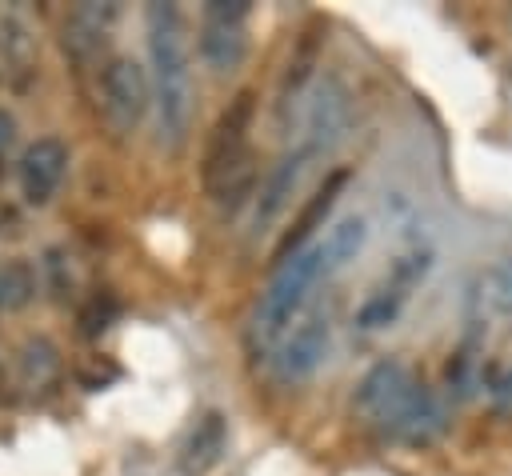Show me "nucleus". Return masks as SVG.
Wrapping results in <instances>:
<instances>
[{"label":"nucleus","instance_id":"obj_18","mask_svg":"<svg viewBox=\"0 0 512 476\" xmlns=\"http://www.w3.org/2000/svg\"><path fill=\"white\" fill-rule=\"evenodd\" d=\"M484 376H488V368L480 364V344L468 336V340L448 356L444 384H448V392H452L456 400H464V396H472V388H476Z\"/></svg>","mask_w":512,"mask_h":476},{"label":"nucleus","instance_id":"obj_6","mask_svg":"<svg viewBox=\"0 0 512 476\" xmlns=\"http://www.w3.org/2000/svg\"><path fill=\"white\" fill-rule=\"evenodd\" d=\"M100 104L116 132H136L152 104V76L132 56H112L100 68Z\"/></svg>","mask_w":512,"mask_h":476},{"label":"nucleus","instance_id":"obj_13","mask_svg":"<svg viewBox=\"0 0 512 476\" xmlns=\"http://www.w3.org/2000/svg\"><path fill=\"white\" fill-rule=\"evenodd\" d=\"M116 16H120L116 4H96V0H84V4L68 8V16H64V48H68V56L80 60V64L92 60L108 44Z\"/></svg>","mask_w":512,"mask_h":476},{"label":"nucleus","instance_id":"obj_26","mask_svg":"<svg viewBox=\"0 0 512 476\" xmlns=\"http://www.w3.org/2000/svg\"><path fill=\"white\" fill-rule=\"evenodd\" d=\"M12 140H16V124H12V116L0 108V156L12 148Z\"/></svg>","mask_w":512,"mask_h":476},{"label":"nucleus","instance_id":"obj_20","mask_svg":"<svg viewBox=\"0 0 512 476\" xmlns=\"http://www.w3.org/2000/svg\"><path fill=\"white\" fill-rule=\"evenodd\" d=\"M432 264H436V256H432V248H408V252H400L392 264H388V272H384V280L388 284H396L400 292H416L424 280H428V272H432Z\"/></svg>","mask_w":512,"mask_h":476},{"label":"nucleus","instance_id":"obj_4","mask_svg":"<svg viewBox=\"0 0 512 476\" xmlns=\"http://www.w3.org/2000/svg\"><path fill=\"white\" fill-rule=\"evenodd\" d=\"M348 124H352V92H348V84L336 72L316 76V84L308 92V104H304L300 144L320 160V156L336 152V144L348 136Z\"/></svg>","mask_w":512,"mask_h":476},{"label":"nucleus","instance_id":"obj_12","mask_svg":"<svg viewBox=\"0 0 512 476\" xmlns=\"http://www.w3.org/2000/svg\"><path fill=\"white\" fill-rule=\"evenodd\" d=\"M344 184H348V172L344 168H332L328 176H324V184L312 192V200L300 208V216L292 220V228L284 232V240L276 244V264H284V260H292L296 252H304L308 244H316L312 240V232L316 228H324V220H328V212H332V204H336V196L344 192Z\"/></svg>","mask_w":512,"mask_h":476},{"label":"nucleus","instance_id":"obj_5","mask_svg":"<svg viewBox=\"0 0 512 476\" xmlns=\"http://www.w3.org/2000/svg\"><path fill=\"white\" fill-rule=\"evenodd\" d=\"M248 0H212L200 12V60L212 72H232L248 48Z\"/></svg>","mask_w":512,"mask_h":476},{"label":"nucleus","instance_id":"obj_23","mask_svg":"<svg viewBox=\"0 0 512 476\" xmlns=\"http://www.w3.org/2000/svg\"><path fill=\"white\" fill-rule=\"evenodd\" d=\"M32 296V272L24 264H4L0 268V308H20Z\"/></svg>","mask_w":512,"mask_h":476},{"label":"nucleus","instance_id":"obj_24","mask_svg":"<svg viewBox=\"0 0 512 476\" xmlns=\"http://www.w3.org/2000/svg\"><path fill=\"white\" fill-rule=\"evenodd\" d=\"M484 388H488L492 408H496L500 416H512V368H488Z\"/></svg>","mask_w":512,"mask_h":476},{"label":"nucleus","instance_id":"obj_11","mask_svg":"<svg viewBox=\"0 0 512 476\" xmlns=\"http://www.w3.org/2000/svg\"><path fill=\"white\" fill-rule=\"evenodd\" d=\"M444 408H440V400H436V392L432 388H424V384H416L412 392H408V400L396 408V416L380 428V432H388L392 440H400V444H412V448H420V444H432L440 432H444Z\"/></svg>","mask_w":512,"mask_h":476},{"label":"nucleus","instance_id":"obj_9","mask_svg":"<svg viewBox=\"0 0 512 476\" xmlns=\"http://www.w3.org/2000/svg\"><path fill=\"white\" fill-rule=\"evenodd\" d=\"M68 172V148L56 136H36L20 156V196L28 204H48Z\"/></svg>","mask_w":512,"mask_h":476},{"label":"nucleus","instance_id":"obj_10","mask_svg":"<svg viewBox=\"0 0 512 476\" xmlns=\"http://www.w3.org/2000/svg\"><path fill=\"white\" fill-rule=\"evenodd\" d=\"M312 160H316V156H312L304 144H296V148H288V152L268 168V176H264V184H260V196H256V216H252L260 232L280 220V212L288 208V200H292V192L300 188V180H304V172H308Z\"/></svg>","mask_w":512,"mask_h":476},{"label":"nucleus","instance_id":"obj_17","mask_svg":"<svg viewBox=\"0 0 512 476\" xmlns=\"http://www.w3.org/2000/svg\"><path fill=\"white\" fill-rule=\"evenodd\" d=\"M404 304H408V292H400L396 284H388V280H380L360 304H356V328L360 332H380V328H392L396 320H400V312H404Z\"/></svg>","mask_w":512,"mask_h":476},{"label":"nucleus","instance_id":"obj_19","mask_svg":"<svg viewBox=\"0 0 512 476\" xmlns=\"http://www.w3.org/2000/svg\"><path fill=\"white\" fill-rule=\"evenodd\" d=\"M56 372H60L56 348L48 340H40V336L36 340H24V348H20V380L28 388H48L56 380Z\"/></svg>","mask_w":512,"mask_h":476},{"label":"nucleus","instance_id":"obj_3","mask_svg":"<svg viewBox=\"0 0 512 476\" xmlns=\"http://www.w3.org/2000/svg\"><path fill=\"white\" fill-rule=\"evenodd\" d=\"M324 280V252H320V240L308 244L304 252H296L292 260L276 264L268 288L260 292V304L252 312V344L256 352H276L280 340L292 332L296 316L304 312L308 304V292Z\"/></svg>","mask_w":512,"mask_h":476},{"label":"nucleus","instance_id":"obj_16","mask_svg":"<svg viewBox=\"0 0 512 476\" xmlns=\"http://www.w3.org/2000/svg\"><path fill=\"white\" fill-rule=\"evenodd\" d=\"M368 244V220L364 216H344L340 224L328 228V236L320 240V252H324V280L336 276L340 268H348Z\"/></svg>","mask_w":512,"mask_h":476},{"label":"nucleus","instance_id":"obj_7","mask_svg":"<svg viewBox=\"0 0 512 476\" xmlns=\"http://www.w3.org/2000/svg\"><path fill=\"white\" fill-rule=\"evenodd\" d=\"M328 348H332V320H328V312H308L304 320H296V328L272 352L276 376L284 384L312 380L320 372V364L328 360Z\"/></svg>","mask_w":512,"mask_h":476},{"label":"nucleus","instance_id":"obj_15","mask_svg":"<svg viewBox=\"0 0 512 476\" xmlns=\"http://www.w3.org/2000/svg\"><path fill=\"white\" fill-rule=\"evenodd\" d=\"M316 48H320V32L308 28L304 40L296 44V52L288 56V68L280 76V100H276V116L280 128H288V120H296V108L304 104V96L316 84Z\"/></svg>","mask_w":512,"mask_h":476},{"label":"nucleus","instance_id":"obj_1","mask_svg":"<svg viewBox=\"0 0 512 476\" xmlns=\"http://www.w3.org/2000/svg\"><path fill=\"white\" fill-rule=\"evenodd\" d=\"M148 32V60H152V100L160 112L164 144H180L192 124V68H188V40L180 8L156 0L144 8Z\"/></svg>","mask_w":512,"mask_h":476},{"label":"nucleus","instance_id":"obj_25","mask_svg":"<svg viewBox=\"0 0 512 476\" xmlns=\"http://www.w3.org/2000/svg\"><path fill=\"white\" fill-rule=\"evenodd\" d=\"M112 312H116V304H112L108 296H96V300L88 304V312L80 316V324H84V336H100V332L108 328Z\"/></svg>","mask_w":512,"mask_h":476},{"label":"nucleus","instance_id":"obj_14","mask_svg":"<svg viewBox=\"0 0 512 476\" xmlns=\"http://www.w3.org/2000/svg\"><path fill=\"white\" fill-rule=\"evenodd\" d=\"M224 448H228V420H224V412L212 408L188 428V436L180 444V456H176L180 476H208L220 464Z\"/></svg>","mask_w":512,"mask_h":476},{"label":"nucleus","instance_id":"obj_22","mask_svg":"<svg viewBox=\"0 0 512 476\" xmlns=\"http://www.w3.org/2000/svg\"><path fill=\"white\" fill-rule=\"evenodd\" d=\"M0 56L8 68H32V40L16 20L0 24Z\"/></svg>","mask_w":512,"mask_h":476},{"label":"nucleus","instance_id":"obj_8","mask_svg":"<svg viewBox=\"0 0 512 476\" xmlns=\"http://www.w3.org/2000/svg\"><path fill=\"white\" fill-rule=\"evenodd\" d=\"M420 380L408 372V364H400V360H380V364H372L364 376H360V384H356V408H360V416H368L376 428H384L392 416H396V408L408 400V392L416 388Z\"/></svg>","mask_w":512,"mask_h":476},{"label":"nucleus","instance_id":"obj_2","mask_svg":"<svg viewBox=\"0 0 512 476\" xmlns=\"http://www.w3.org/2000/svg\"><path fill=\"white\" fill-rule=\"evenodd\" d=\"M252 120H256V92L244 88L228 100L204 148V188L220 204L224 216H232L256 188V164L248 152Z\"/></svg>","mask_w":512,"mask_h":476},{"label":"nucleus","instance_id":"obj_21","mask_svg":"<svg viewBox=\"0 0 512 476\" xmlns=\"http://www.w3.org/2000/svg\"><path fill=\"white\" fill-rule=\"evenodd\" d=\"M476 300H480L488 312H496V316H512V256L496 260V264L480 276Z\"/></svg>","mask_w":512,"mask_h":476}]
</instances>
